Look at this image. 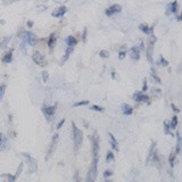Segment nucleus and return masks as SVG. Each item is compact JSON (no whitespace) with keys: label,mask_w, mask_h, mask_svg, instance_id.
<instances>
[{"label":"nucleus","mask_w":182,"mask_h":182,"mask_svg":"<svg viewBox=\"0 0 182 182\" xmlns=\"http://www.w3.org/2000/svg\"><path fill=\"white\" fill-rule=\"evenodd\" d=\"M5 91H6V84L2 83V84H0V101L2 100L3 95H5Z\"/></svg>","instance_id":"32"},{"label":"nucleus","mask_w":182,"mask_h":182,"mask_svg":"<svg viewBox=\"0 0 182 182\" xmlns=\"http://www.w3.org/2000/svg\"><path fill=\"white\" fill-rule=\"evenodd\" d=\"M112 175H113V172L110 171V170H106V171L104 172V176H105L106 179H109V178H110Z\"/></svg>","instance_id":"41"},{"label":"nucleus","mask_w":182,"mask_h":182,"mask_svg":"<svg viewBox=\"0 0 182 182\" xmlns=\"http://www.w3.org/2000/svg\"><path fill=\"white\" fill-rule=\"evenodd\" d=\"M105 182H113V181L110 179H106V181H105Z\"/></svg>","instance_id":"52"},{"label":"nucleus","mask_w":182,"mask_h":182,"mask_svg":"<svg viewBox=\"0 0 182 182\" xmlns=\"http://www.w3.org/2000/svg\"><path fill=\"white\" fill-rule=\"evenodd\" d=\"M115 159V157H114V154H113L112 152H107V155H106V162L107 163H110L113 162Z\"/></svg>","instance_id":"33"},{"label":"nucleus","mask_w":182,"mask_h":182,"mask_svg":"<svg viewBox=\"0 0 182 182\" xmlns=\"http://www.w3.org/2000/svg\"><path fill=\"white\" fill-rule=\"evenodd\" d=\"M41 110H42L43 115L47 119V121L50 122L51 119H53L54 114H55V112H56V106H43L41 108Z\"/></svg>","instance_id":"8"},{"label":"nucleus","mask_w":182,"mask_h":182,"mask_svg":"<svg viewBox=\"0 0 182 182\" xmlns=\"http://www.w3.org/2000/svg\"><path fill=\"white\" fill-rule=\"evenodd\" d=\"M132 98L136 103H141V101H143V103L150 104V101H149V97L147 96V95H145V93H142L141 91H136V92L133 93Z\"/></svg>","instance_id":"10"},{"label":"nucleus","mask_w":182,"mask_h":182,"mask_svg":"<svg viewBox=\"0 0 182 182\" xmlns=\"http://www.w3.org/2000/svg\"><path fill=\"white\" fill-rule=\"evenodd\" d=\"M121 109H122V113L123 115H131L133 113V107L129 104H123L122 106H121Z\"/></svg>","instance_id":"18"},{"label":"nucleus","mask_w":182,"mask_h":182,"mask_svg":"<svg viewBox=\"0 0 182 182\" xmlns=\"http://www.w3.org/2000/svg\"><path fill=\"white\" fill-rule=\"evenodd\" d=\"M23 167H24V163H21L20 164V166H18V169H17V171H16V174H15V178H18L20 176V174L22 173V171H23Z\"/></svg>","instance_id":"36"},{"label":"nucleus","mask_w":182,"mask_h":182,"mask_svg":"<svg viewBox=\"0 0 182 182\" xmlns=\"http://www.w3.org/2000/svg\"><path fill=\"white\" fill-rule=\"evenodd\" d=\"M20 39L22 40V42L25 44H30V46H34L36 41V36L34 35L32 32L29 31H22L20 34Z\"/></svg>","instance_id":"3"},{"label":"nucleus","mask_w":182,"mask_h":182,"mask_svg":"<svg viewBox=\"0 0 182 182\" xmlns=\"http://www.w3.org/2000/svg\"><path fill=\"white\" fill-rule=\"evenodd\" d=\"M58 133H55V136L53 137V139H51V142L49 145V148H48V152H47V155H46V161H49L51 158V156L54 155V152L56 150V147H57V143H58Z\"/></svg>","instance_id":"7"},{"label":"nucleus","mask_w":182,"mask_h":182,"mask_svg":"<svg viewBox=\"0 0 182 182\" xmlns=\"http://www.w3.org/2000/svg\"><path fill=\"white\" fill-rule=\"evenodd\" d=\"M34 23L32 22V21H27V23H26V26L27 27H33Z\"/></svg>","instance_id":"47"},{"label":"nucleus","mask_w":182,"mask_h":182,"mask_svg":"<svg viewBox=\"0 0 182 182\" xmlns=\"http://www.w3.org/2000/svg\"><path fill=\"white\" fill-rule=\"evenodd\" d=\"M176 20H178V21H181L182 20L181 16H180V15H176Z\"/></svg>","instance_id":"51"},{"label":"nucleus","mask_w":182,"mask_h":182,"mask_svg":"<svg viewBox=\"0 0 182 182\" xmlns=\"http://www.w3.org/2000/svg\"><path fill=\"white\" fill-rule=\"evenodd\" d=\"M121 10H122V6L119 5V3H114V5H112V6H109L108 8H107L105 14H106L107 16L110 17V16H114L115 14L121 13Z\"/></svg>","instance_id":"11"},{"label":"nucleus","mask_w":182,"mask_h":182,"mask_svg":"<svg viewBox=\"0 0 182 182\" xmlns=\"http://www.w3.org/2000/svg\"><path fill=\"white\" fill-rule=\"evenodd\" d=\"M86 35H88V29L84 27L83 33H82V42H86Z\"/></svg>","instance_id":"40"},{"label":"nucleus","mask_w":182,"mask_h":182,"mask_svg":"<svg viewBox=\"0 0 182 182\" xmlns=\"http://www.w3.org/2000/svg\"><path fill=\"white\" fill-rule=\"evenodd\" d=\"M130 57H131V59L137 62V60H139L140 58V49L139 47H132L131 50H130Z\"/></svg>","instance_id":"12"},{"label":"nucleus","mask_w":182,"mask_h":182,"mask_svg":"<svg viewBox=\"0 0 182 182\" xmlns=\"http://www.w3.org/2000/svg\"><path fill=\"white\" fill-rule=\"evenodd\" d=\"M147 89H148V83H147V79L143 80V84H142V90H141V92H146L147 91Z\"/></svg>","instance_id":"42"},{"label":"nucleus","mask_w":182,"mask_h":182,"mask_svg":"<svg viewBox=\"0 0 182 182\" xmlns=\"http://www.w3.org/2000/svg\"><path fill=\"white\" fill-rule=\"evenodd\" d=\"M22 156L26 159L27 166H29V172L34 173L38 170V163H36V159H34L30 154H26V152H22Z\"/></svg>","instance_id":"6"},{"label":"nucleus","mask_w":182,"mask_h":182,"mask_svg":"<svg viewBox=\"0 0 182 182\" xmlns=\"http://www.w3.org/2000/svg\"><path fill=\"white\" fill-rule=\"evenodd\" d=\"M97 174H98V158H92L91 165L88 171V175H86V182H95L97 179Z\"/></svg>","instance_id":"2"},{"label":"nucleus","mask_w":182,"mask_h":182,"mask_svg":"<svg viewBox=\"0 0 182 182\" xmlns=\"http://www.w3.org/2000/svg\"><path fill=\"white\" fill-rule=\"evenodd\" d=\"M32 59H33V62L36 65H39V66H41V67H43L46 65V58H44V56H43L41 53H39V51H34L33 55H32Z\"/></svg>","instance_id":"9"},{"label":"nucleus","mask_w":182,"mask_h":182,"mask_svg":"<svg viewBox=\"0 0 182 182\" xmlns=\"http://www.w3.org/2000/svg\"><path fill=\"white\" fill-rule=\"evenodd\" d=\"M158 64H159V65H162V66H165V67H166V66H169V62H167V60H166L163 56L159 57V62H158Z\"/></svg>","instance_id":"34"},{"label":"nucleus","mask_w":182,"mask_h":182,"mask_svg":"<svg viewBox=\"0 0 182 182\" xmlns=\"http://www.w3.org/2000/svg\"><path fill=\"white\" fill-rule=\"evenodd\" d=\"M12 60H13V49H10L9 51H7V53L2 56V58H1V62H2L3 64H9V63H12Z\"/></svg>","instance_id":"16"},{"label":"nucleus","mask_w":182,"mask_h":182,"mask_svg":"<svg viewBox=\"0 0 182 182\" xmlns=\"http://www.w3.org/2000/svg\"><path fill=\"white\" fill-rule=\"evenodd\" d=\"M10 40V36H6V38H3L1 41H0V48H6L8 42H9Z\"/></svg>","instance_id":"31"},{"label":"nucleus","mask_w":182,"mask_h":182,"mask_svg":"<svg viewBox=\"0 0 182 182\" xmlns=\"http://www.w3.org/2000/svg\"><path fill=\"white\" fill-rule=\"evenodd\" d=\"M152 80L155 81L157 84H161L162 83V81H161V79L158 77V75L156 74V72H155V70L154 68H152Z\"/></svg>","instance_id":"30"},{"label":"nucleus","mask_w":182,"mask_h":182,"mask_svg":"<svg viewBox=\"0 0 182 182\" xmlns=\"http://www.w3.org/2000/svg\"><path fill=\"white\" fill-rule=\"evenodd\" d=\"M170 130H171V128H170V123L164 122V133H165V134H170V136L174 137V134H173Z\"/></svg>","instance_id":"29"},{"label":"nucleus","mask_w":182,"mask_h":182,"mask_svg":"<svg viewBox=\"0 0 182 182\" xmlns=\"http://www.w3.org/2000/svg\"><path fill=\"white\" fill-rule=\"evenodd\" d=\"M67 12V8L65 6H60L59 8H57L55 12L51 13V16L53 17H62L65 15V13Z\"/></svg>","instance_id":"14"},{"label":"nucleus","mask_w":182,"mask_h":182,"mask_svg":"<svg viewBox=\"0 0 182 182\" xmlns=\"http://www.w3.org/2000/svg\"><path fill=\"white\" fill-rule=\"evenodd\" d=\"M156 42V36L154 34H150V38H149V43L148 47L146 49V56H147V59L150 64H152V53H154V44Z\"/></svg>","instance_id":"5"},{"label":"nucleus","mask_w":182,"mask_h":182,"mask_svg":"<svg viewBox=\"0 0 182 182\" xmlns=\"http://www.w3.org/2000/svg\"><path fill=\"white\" fill-rule=\"evenodd\" d=\"M99 56L101 57V58H108V57H109V53L107 51V50H100Z\"/></svg>","instance_id":"38"},{"label":"nucleus","mask_w":182,"mask_h":182,"mask_svg":"<svg viewBox=\"0 0 182 182\" xmlns=\"http://www.w3.org/2000/svg\"><path fill=\"white\" fill-rule=\"evenodd\" d=\"M89 140L91 142V152H92V158H98L99 156V139L96 134L89 137Z\"/></svg>","instance_id":"4"},{"label":"nucleus","mask_w":182,"mask_h":182,"mask_svg":"<svg viewBox=\"0 0 182 182\" xmlns=\"http://www.w3.org/2000/svg\"><path fill=\"white\" fill-rule=\"evenodd\" d=\"M125 56H126V51H124V50H123V51H119V59H123Z\"/></svg>","instance_id":"43"},{"label":"nucleus","mask_w":182,"mask_h":182,"mask_svg":"<svg viewBox=\"0 0 182 182\" xmlns=\"http://www.w3.org/2000/svg\"><path fill=\"white\" fill-rule=\"evenodd\" d=\"M56 40H57V36L55 33H51L50 34V36L48 38V48H49L50 50L53 49L54 47H55V43H56Z\"/></svg>","instance_id":"23"},{"label":"nucleus","mask_w":182,"mask_h":182,"mask_svg":"<svg viewBox=\"0 0 182 182\" xmlns=\"http://www.w3.org/2000/svg\"><path fill=\"white\" fill-rule=\"evenodd\" d=\"M170 128L171 129H176L178 128V116L176 115H174L172 117V121L170 123Z\"/></svg>","instance_id":"28"},{"label":"nucleus","mask_w":182,"mask_h":182,"mask_svg":"<svg viewBox=\"0 0 182 182\" xmlns=\"http://www.w3.org/2000/svg\"><path fill=\"white\" fill-rule=\"evenodd\" d=\"M152 95L154 96H161V89H152Z\"/></svg>","instance_id":"44"},{"label":"nucleus","mask_w":182,"mask_h":182,"mask_svg":"<svg viewBox=\"0 0 182 182\" xmlns=\"http://www.w3.org/2000/svg\"><path fill=\"white\" fill-rule=\"evenodd\" d=\"M175 158H176V154L174 152H171V155H170L169 157V164L171 167H173L174 166V163H175Z\"/></svg>","instance_id":"27"},{"label":"nucleus","mask_w":182,"mask_h":182,"mask_svg":"<svg viewBox=\"0 0 182 182\" xmlns=\"http://www.w3.org/2000/svg\"><path fill=\"white\" fill-rule=\"evenodd\" d=\"M72 139H73V142H74V150L77 152L81 143H82L83 134H82V131L77 129V126L75 125L74 122H72Z\"/></svg>","instance_id":"1"},{"label":"nucleus","mask_w":182,"mask_h":182,"mask_svg":"<svg viewBox=\"0 0 182 182\" xmlns=\"http://www.w3.org/2000/svg\"><path fill=\"white\" fill-rule=\"evenodd\" d=\"M90 109H91V110H95V112H99V113L104 112L103 107H99V106H97V105H92V106L90 107Z\"/></svg>","instance_id":"37"},{"label":"nucleus","mask_w":182,"mask_h":182,"mask_svg":"<svg viewBox=\"0 0 182 182\" xmlns=\"http://www.w3.org/2000/svg\"><path fill=\"white\" fill-rule=\"evenodd\" d=\"M75 182H81V179H80L79 176V172L75 173Z\"/></svg>","instance_id":"49"},{"label":"nucleus","mask_w":182,"mask_h":182,"mask_svg":"<svg viewBox=\"0 0 182 182\" xmlns=\"http://www.w3.org/2000/svg\"><path fill=\"white\" fill-rule=\"evenodd\" d=\"M139 30L141 32H143L145 34H152L154 32V26H148L147 24H140Z\"/></svg>","instance_id":"19"},{"label":"nucleus","mask_w":182,"mask_h":182,"mask_svg":"<svg viewBox=\"0 0 182 182\" xmlns=\"http://www.w3.org/2000/svg\"><path fill=\"white\" fill-rule=\"evenodd\" d=\"M2 178L5 180V182H15L16 181V178L15 175H12V174H2Z\"/></svg>","instance_id":"26"},{"label":"nucleus","mask_w":182,"mask_h":182,"mask_svg":"<svg viewBox=\"0 0 182 182\" xmlns=\"http://www.w3.org/2000/svg\"><path fill=\"white\" fill-rule=\"evenodd\" d=\"M25 46H26V44H25V43H23V42L21 43V49L23 50V53H24V54L26 53V50H25Z\"/></svg>","instance_id":"48"},{"label":"nucleus","mask_w":182,"mask_h":182,"mask_svg":"<svg viewBox=\"0 0 182 182\" xmlns=\"http://www.w3.org/2000/svg\"><path fill=\"white\" fill-rule=\"evenodd\" d=\"M171 107H172V109H173V110H174L175 113H180V109L178 108V107H176L175 105H174V104H172V105H171Z\"/></svg>","instance_id":"46"},{"label":"nucleus","mask_w":182,"mask_h":182,"mask_svg":"<svg viewBox=\"0 0 182 182\" xmlns=\"http://www.w3.org/2000/svg\"><path fill=\"white\" fill-rule=\"evenodd\" d=\"M176 147H175V154L176 155H179L180 152H181V137H180V132H179V130L176 131Z\"/></svg>","instance_id":"21"},{"label":"nucleus","mask_w":182,"mask_h":182,"mask_svg":"<svg viewBox=\"0 0 182 182\" xmlns=\"http://www.w3.org/2000/svg\"><path fill=\"white\" fill-rule=\"evenodd\" d=\"M65 42H66V44L70 47V48H74V46L77 44V39H76L75 36L68 35L66 39H65Z\"/></svg>","instance_id":"20"},{"label":"nucleus","mask_w":182,"mask_h":182,"mask_svg":"<svg viewBox=\"0 0 182 182\" xmlns=\"http://www.w3.org/2000/svg\"><path fill=\"white\" fill-rule=\"evenodd\" d=\"M48 80H49V73L44 71V72H42V81L46 83L48 82Z\"/></svg>","instance_id":"39"},{"label":"nucleus","mask_w":182,"mask_h":182,"mask_svg":"<svg viewBox=\"0 0 182 182\" xmlns=\"http://www.w3.org/2000/svg\"><path fill=\"white\" fill-rule=\"evenodd\" d=\"M7 148V138L3 133H0V152Z\"/></svg>","instance_id":"24"},{"label":"nucleus","mask_w":182,"mask_h":182,"mask_svg":"<svg viewBox=\"0 0 182 182\" xmlns=\"http://www.w3.org/2000/svg\"><path fill=\"white\" fill-rule=\"evenodd\" d=\"M112 77L113 79H115V71H113L112 72Z\"/></svg>","instance_id":"50"},{"label":"nucleus","mask_w":182,"mask_h":182,"mask_svg":"<svg viewBox=\"0 0 182 182\" xmlns=\"http://www.w3.org/2000/svg\"><path fill=\"white\" fill-rule=\"evenodd\" d=\"M89 104V101L88 100H82V101H77V103H75L74 105H73V107H80V106H86Z\"/></svg>","instance_id":"35"},{"label":"nucleus","mask_w":182,"mask_h":182,"mask_svg":"<svg viewBox=\"0 0 182 182\" xmlns=\"http://www.w3.org/2000/svg\"><path fill=\"white\" fill-rule=\"evenodd\" d=\"M155 152H156V141H152V146H150V149H149L148 156H147V158H146V164H149V163H150L152 157L154 156Z\"/></svg>","instance_id":"15"},{"label":"nucleus","mask_w":182,"mask_h":182,"mask_svg":"<svg viewBox=\"0 0 182 182\" xmlns=\"http://www.w3.org/2000/svg\"><path fill=\"white\" fill-rule=\"evenodd\" d=\"M150 162H152L154 163V165H156L158 169H161V159H159V156L157 152L154 154V156L152 157V161H150Z\"/></svg>","instance_id":"25"},{"label":"nucleus","mask_w":182,"mask_h":182,"mask_svg":"<svg viewBox=\"0 0 182 182\" xmlns=\"http://www.w3.org/2000/svg\"><path fill=\"white\" fill-rule=\"evenodd\" d=\"M108 139H109V143H110V147L114 150L119 152V143H117V140L115 139V137H114L113 133H108Z\"/></svg>","instance_id":"17"},{"label":"nucleus","mask_w":182,"mask_h":182,"mask_svg":"<svg viewBox=\"0 0 182 182\" xmlns=\"http://www.w3.org/2000/svg\"><path fill=\"white\" fill-rule=\"evenodd\" d=\"M64 123H65V119H60V122L58 123V124H57V129L59 130L60 128H62V126L64 125Z\"/></svg>","instance_id":"45"},{"label":"nucleus","mask_w":182,"mask_h":182,"mask_svg":"<svg viewBox=\"0 0 182 182\" xmlns=\"http://www.w3.org/2000/svg\"><path fill=\"white\" fill-rule=\"evenodd\" d=\"M73 50H74V48H70V47H67L66 51H65V55H64L63 58H62V60H60V65H63V64L65 63L68 58H70V56L73 54Z\"/></svg>","instance_id":"22"},{"label":"nucleus","mask_w":182,"mask_h":182,"mask_svg":"<svg viewBox=\"0 0 182 182\" xmlns=\"http://www.w3.org/2000/svg\"><path fill=\"white\" fill-rule=\"evenodd\" d=\"M178 9H179V6H178V2L176 1H173L167 6V10H166V15L169 16L170 14H174L175 15L178 13Z\"/></svg>","instance_id":"13"}]
</instances>
